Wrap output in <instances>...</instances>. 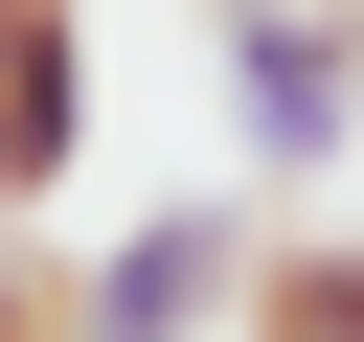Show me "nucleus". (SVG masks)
<instances>
[{
	"instance_id": "nucleus-1",
	"label": "nucleus",
	"mask_w": 364,
	"mask_h": 342,
	"mask_svg": "<svg viewBox=\"0 0 364 342\" xmlns=\"http://www.w3.org/2000/svg\"><path fill=\"white\" fill-rule=\"evenodd\" d=\"M228 114H250V182H341L364 160V0H228Z\"/></svg>"
},
{
	"instance_id": "nucleus-2",
	"label": "nucleus",
	"mask_w": 364,
	"mask_h": 342,
	"mask_svg": "<svg viewBox=\"0 0 364 342\" xmlns=\"http://www.w3.org/2000/svg\"><path fill=\"white\" fill-rule=\"evenodd\" d=\"M250 274H273V205H159L68 274V342H250Z\"/></svg>"
},
{
	"instance_id": "nucleus-3",
	"label": "nucleus",
	"mask_w": 364,
	"mask_h": 342,
	"mask_svg": "<svg viewBox=\"0 0 364 342\" xmlns=\"http://www.w3.org/2000/svg\"><path fill=\"white\" fill-rule=\"evenodd\" d=\"M68 160H91V23L68 0H0V182L46 205Z\"/></svg>"
},
{
	"instance_id": "nucleus-4",
	"label": "nucleus",
	"mask_w": 364,
	"mask_h": 342,
	"mask_svg": "<svg viewBox=\"0 0 364 342\" xmlns=\"http://www.w3.org/2000/svg\"><path fill=\"white\" fill-rule=\"evenodd\" d=\"M250 342H364V228H273V274H250Z\"/></svg>"
}]
</instances>
